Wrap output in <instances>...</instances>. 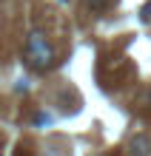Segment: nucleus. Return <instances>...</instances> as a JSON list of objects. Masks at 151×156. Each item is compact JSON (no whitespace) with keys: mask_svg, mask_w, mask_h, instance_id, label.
<instances>
[{"mask_svg":"<svg viewBox=\"0 0 151 156\" xmlns=\"http://www.w3.org/2000/svg\"><path fill=\"white\" fill-rule=\"evenodd\" d=\"M23 57H26V66L34 68V71H46L54 66V45L49 43L43 31H32L26 37V48H23Z\"/></svg>","mask_w":151,"mask_h":156,"instance_id":"obj_1","label":"nucleus"},{"mask_svg":"<svg viewBox=\"0 0 151 156\" xmlns=\"http://www.w3.org/2000/svg\"><path fill=\"white\" fill-rule=\"evenodd\" d=\"M128 151L134 153V156H148V153H151V139H148V133H137L134 139L128 142Z\"/></svg>","mask_w":151,"mask_h":156,"instance_id":"obj_2","label":"nucleus"},{"mask_svg":"<svg viewBox=\"0 0 151 156\" xmlns=\"http://www.w3.org/2000/svg\"><path fill=\"white\" fill-rule=\"evenodd\" d=\"M86 6L91 9V12H97V14H103V12H108V9L114 6V0H86Z\"/></svg>","mask_w":151,"mask_h":156,"instance_id":"obj_3","label":"nucleus"},{"mask_svg":"<svg viewBox=\"0 0 151 156\" xmlns=\"http://www.w3.org/2000/svg\"><path fill=\"white\" fill-rule=\"evenodd\" d=\"M143 20H151V6H145V9H143Z\"/></svg>","mask_w":151,"mask_h":156,"instance_id":"obj_4","label":"nucleus"}]
</instances>
